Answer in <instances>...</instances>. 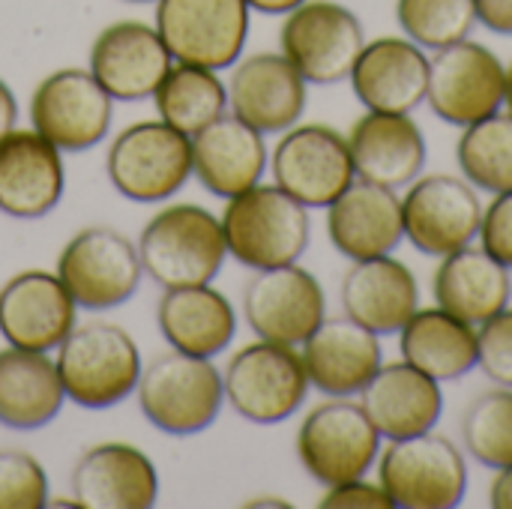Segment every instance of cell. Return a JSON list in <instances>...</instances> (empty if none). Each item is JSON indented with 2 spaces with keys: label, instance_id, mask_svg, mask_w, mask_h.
<instances>
[{
  "label": "cell",
  "instance_id": "6da1fadb",
  "mask_svg": "<svg viewBox=\"0 0 512 509\" xmlns=\"http://www.w3.org/2000/svg\"><path fill=\"white\" fill-rule=\"evenodd\" d=\"M219 222L228 255L252 273L297 264L312 240L309 207L276 183H258L228 198Z\"/></svg>",
  "mask_w": 512,
  "mask_h": 509
},
{
  "label": "cell",
  "instance_id": "7a4b0ae2",
  "mask_svg": "<svg viewBox=\"0 0 512 509\" xmlns=\"http://www.w3.org/2000/svg\"><path fill=\"white\" fill-rule=\"evenodd\" d=\"M138 258L162 291L207 285L228 258L222 222L201 204H168L141 228Z\"/></svg>",
  "mask_w": 512,
  "mask_h": 509
},
{
  "label": "cell",
  "instance_id": "3957f363",
  "mask_svg": "<svg viewBox=\"0 0 512 509\" xmlns=\"http://www.w3.org/2000/svg\"><path fill=\"white\" fill-rule=\"evenodd\" d=\"M66 399L87 411L126 402L141 378V351L114 321H84L54 351Z\"/></svg>",
  "mask_w": 512,
  "mask_h": 509
},
{
  "label": "cell",
  "instance_id": "277c9868",
  "mask_svg": "<svg viewBox=\"0 0 512 509\" xmlns=\"http://www.w3.org/2000/svg\"><path fill=\"white\" fill-rule=\"evenodd\" d=\"M135 396L153 429L174 438L201 435L225 408L222 369H216L210 357H192L171 348L141 369Z\"/></svg>",
  "mask_w": 512,
  "mask_h": 509
},
{
  "label": "cell",
  "instance_id": "5b68a950",
  "mask_svg": "<svg viewBox=\"0 0 512 509\" xmlns=\"http://www.w3.org/2000/svg\"><path fill=\"white\" fill-rule=\"evenodd\" d=\"M225 405L252 426H279L291 420L306 396L309 375L300 348L255 339L231 354L222 369Z\"/></svg>",
  "mask_w": 512,
  "mask_h": 509
},
{
  "label": "cell",
  "instance_id": "8992f818",
  "mask_svg": "<svg viewBox=\"0 0 512 509\" xmlns=\"http://www.w3.org/2000/svg\"><path fill=\"white\" fill-rule=\"evenodd\" d=\"M108 183L135 204H162L192 177V138L165 120H138L111 138Z\"/></svg>",
  "mask_w": 512,
  "mask_h": 509
},
{
  "label": "cell",
  "instance_id": "52a82bcc",
  "mask_svg": "<svg viewBox=\"0 0 512 509\" xmlns=\"http://www.w3.org/2000/svg\"><path fill=\"white\" fill-rule=\"evenodd\" d=\"M375 471L393 509H453L468 495L465 453L435 429L381 447Z\"/></svg>",
  "mask_w": 512,
  "mask_h": 509
},
{
  "label": "cell",
  "instance_id": "ba28073f",
  "mask_svg": "<svg viewBox=\"0 0 512 509\" xmlns=\"http://www.w3.org/2000/svg\"><path fill=\"white\" fill-rule=\"evenodd\" d=\"M381 447L384 438L354 399H327L315 405L297 429V459L324 489L369 477Z\"/></svg>",
  "mask_w": 512,
  "mask_h": 509
},
{
  "label": "cell",
  "instance_id": "9c48e42d",
  "mask_svg": "<svg viewBox=\"0 0 512 509\" xmlns=\"http://www.w3.org/2000/svg\"><path fill=\"white\" fill-rule=\"evenodd\" d=\"M279 51L315 87L348 81L363 45L366 30L354 9L336 0H303L282 15Z\"/></svg>",
  "mask_w": 512,
  "mask_h": 509
},
{
  "label": "cell",
  "instance_id": "30bf717a",
  "mask_svg": "<svg viewBox=\"0 0 512 509\" xmlns=\"http://www.w3.org/2000/svg\"><path fill=\"white\" fill-rule=\"evenodd\" d=\"M60 282L87 312H105L129 303L144 279L138 243L117 228H81L57 255Z\"/></svg>",
  "mask_w": 512,
  "mask_h": 509
},
{
  "label": "cell",
  "instance_id": "8fae6325",
  "mask_svg": "<svg viewBox=\"0 0 512 509\" xmlns=\"http://www.w3.org/2000/svg\"><path fill=\"white\" fill-rule=\"evenodd\" d=\"M249 21L246 0H156L153 27L174 63L222 72L243 57Z\"/></svg>",
  "mask_w": 512,
  "mask_h": 509
},
{
  "label": "cell",
  "instance_id": "7c38bea8",
  "mask_svg": "<svg viewBox=\"0 0 512 509\" xmlns=\"http://www.w3.org/2000/svg\"><path fill=\"white\" fill-rule=\"evenodd\" d=\"M507 96V66L501 57L477 42L462 39L429 57V87L426 105L438 120L465 129L504 108Z\"/></svg>",
  "mask_w": 512,
  "mask_h": 509
},
{
  "label": "cell",
  "instance_id": "4fadbf2b",
  "mask_svg": "<svg viewBox=\"0 0 512 509\" xmlns=\"http://www.w3.org/2000/svg\"><path fill=\"white\" fill-rule=\"evenodd\" d=\"M270 174L279 189L309 210H327L357 180L348 135L327 123L285 129L270 153Z\"/></svg>",
  "mask_w": 512,
  "mask_h": 509
},
{
  "label": "cell",
  "instance_id": "5bb4252c",
  "mask_svg": "<svg viewBox=\"0 0 512 509\" xmlns=\"http://www.w3.org/2000/svg\"><path fill=\"white\" fill-rule=\"evenodd\" d=\"M30 129L60 153H84L105 141L114 120V99L90 69H57L30 96Z\"/></svg>",
  "mask_w": 512,
  "mask_h": 509
},
{
  "label": "cell",
  "instance_id": "9a60e30c",
  "mask_svg": "<svg viewBox=\"0 0 512 509\" xmlns=\"http://www.w3.org/2000/svg\"><path fill=\"white\" fill-rule=\"evenodd\" d=\"M483 201L462 174H420L402 195L405 240L426 258L477 243Z\"/></svg>",
  "mask_w": 512,
  "mask_h": 509
},
{
  "label": "cell",
  "instance_id": "2e32d148",
  "mask_svg": "<svg viewBox=\"0 0 512 509\" xmlns=\"http://www.w3.org/2000/svg\"><path fill=\"white\" fill-rule=\"evenodd\" d=\"M243 318L255 339L300 348L327 318L324 285L300 261L255 270L243 288Z\"/></svg>",
  "mask_w": 512,
  "mask_h": 509
},
{
  "label": "cell",
  "instance_id": "e0dca14e",
  "mask_svg": "<svg viewBox=\"0 0 512 509\" xmlns=\"http://www.w3.org/2000/svg\"><path fill=\"white\" fill-rule=\"evenodd\" d=\"M225 84L231 114L246 120L261 135H282L297 126L306 111L309 81L282 51L240 57Z\"/></svg>",
  "mask_w": 512,
  "mask_h": 509
},
{
  "label": "cell",
  "instance_id": "ac0fdd59",
  "mask_svg": "<svg viewBox=\"0 0 512 509\" xmlns=\"http://www.w3.org/2000/svg\"><path fill=\"white\" fill-rule=\"evenodd\" d=\"M78 324V303L57 273L21 270L0 288V336L12 348L51 354Z\"/></svg>",
  "mask_w": 512,
  "mask_h": 509
},
{
  "label": "cell",
  "instance_id": "d6986e66",
  "mask_svg": "<svg viewBox=\"0 0 512 509\" xmlns=\"http://www.w3.org/2000/svg\"><path fill=\"white\" fill-rule=\"evenodd\" d=\"M171 66L174 57L156 27L123 18L96 33L87 69L114 102H141L153 96Z\"/></svg>",
  "mask_w": 512,
  "mask_h": 509
},
{
  "label": "cell",
  "instance_id": "ffe728a7",
  "mask_svg": "<svg viewBox=\"0 0 512 509\" xmlns=\"http://www.w3.org/2000/svg\"><path fill=\"white\" fill-rule=\"evenodd\" d=\"M309 384L327 399H354L384 366L381 336L351 318H324L300 345Z\"/></svg>",
  "mask_w": 512,
  "mask_h": 509
},
{
  "label": "cell",
  "instance_id": "44dd1931",
  "mask_svg": "<svg viewBox=\"0 0 512 509\" xmlns=\"http://www.w3.org/2000/svg\"><path fill=\"white\" fill-rule=\"evenodd\" d=\"M69 489L81 509H150L159 498V474L144 450L105 441L78 456Z\"/></svg>",
  "mask_w": 512,
  "mask_h": 509
},
{
  "label": "cell",
  "instance_id": "7402d4cb",
  "mask_svg": "<svg viewBox=\"0 0 512 509\" xmlns=\"http://www.w3.org/2000/svg\"><path fill=\"white\" fill-rule=\"evenodd\" d=\"M348 81L366 111L411 114L426 102L429 54L408 36H375L366 39Z\"/></svg>",
  "mask_w": 512,
  "mask_h": 509
},
{
  "label": "cell",
  "instance_id": "603a6c76",
  "mask_svg": "<svg viewBox=\"0 0 512 509\" xmlns=\"http://www.w3.org/2000/svg\"><path fill=\"white\" fill-rule=\"evenodd\" d=\"M66 189L60 150L36 129H12L0 138V213L12 219L48 216Z\"/></svg>",
  "mask_w": 512,
  "mask_h": 509
},
{
  "label": "cell",
  "instance_id": "cb8c5ba5",
  "mask_svg": "<svg viewBox=\"0 0 512 509\" xmlns=\"http://www.w3.org/2000/svg\"><path fill=\"white\" fill-rule=\"evenodd\" d=\"M327 237L348 261L393 255L405 240L402 195L369 180H354L327 207Z\"/></svg>",
  "mask_w": 512,
  "mask_h": 509
},
{
  "label": "cell",
  "instance_id": "d4e9b609",
  "mask_svg": "<svg viewBox=\"0 0 512 509\" xmlns=\"http://www.w3.org/2000/svg\"><path fill=\"white\" fill-rule=\"evenodd\" d=\"M357 180L387 189L411 186L426 168V135L411 114L366 111L348 132Z\"/></svg>",
  "mask_w": 512,
  "mask_h": 509
},
{
  "label": "cell",
  "instance_id": "484cf974",
  "mask_svg": "<svg viewBox=\"0 0 512 509\" xmlns=\"http://www.w3.org/2000/svg\"><path fill=\"white\" fill-rule=\"evenodd\" d=\"M267 135L225 111L192 135V177L216 198L228 201L261 183L270 168Z\"/></svg>",
  "mask_w": 512,
  "mask_h": 509
},
{
  "label": "cell",
  "instance_id": "4316f807",
  "mask_svg": "<svg viewBox=\"0 0 512 509\" xmlns=\"http://www.w3.org/2000/svg\"><path fill=\"white\" fill-rule=\"evenodd\" d=\"M342 312L375 336H396L420 309V282L414 270L393 255L351 261L342 276Z\"/></svg>",
  "mask_w": 512,
  "mask_h": 509
},
{
  "label": "cell",
  "instance_id": "83f0119b",
  "mask_svg": "<svg viewBox=\"0 0 512 509\" xmlns=\"http://www.w3.org/2000/svg\"><path fill=\"white\" fill-rule=\"evenodd\" d=\"M360 405L384 441L426 435L444 414V390L417 366L399 360L378 369L360 393Z\"/></svg>",
  "mask_w": 512,
  "mask_h": 509
},
{
  "label": "cell",
  "instance_id": "f1b7e54d",
  "mask_svg": "<svg viewBox=\"0 0 512 509\" xmlns=\"http://www.w3.org/2000/svg\"><path fill=\"white\" fill-rule=\"evenodd\" d=\"M156 327L168 348L192 357H219L237 336L234 303L207 285L165 288L156 306Z\"/></svg>",
  "mask_w": 512,
  "mask_h": 509
},
{
  "label": "cell",
  "instance_id": "f546056e",
  "mask_svg": "<svg viewBox=\"0 0 512 509\" xmlns=\"http://www.w3.org/2000/svg\"><path fill=\"white\" fill-rule=\"evenodd\" d=\"M510 267L492 258L483 246H465L444 258H438V270L432 276L435 306L453 312L456 318L480 327L512 300Z\"/></svg>",
  "mask_w": 512,
  "mask_h": 509
},
{
  "label": "cell",
  "instance_id": "4dcf8cb0",
  "mask_svg": "<svg viewBox=\"0 0 512 509\" xmlns=\"http://www.w3.org/2000/svg\"><path fill=\"white\" fill-rule=\"evenodd\" d=\"M66 390L57 363L42 351H0V426L12 432H36L63 411Z\"/></svg>",
  "mask_w": 512,
  "mask_h": 509
},
{
  "label": "cell",
  "instance_id": "1f68e13d",
  "mask_svg": "<svg viewBox=\"0 0 512 509\" xmlns=\"http://www.w3.org/2000/svg\"><path fill=\"white\" fill-rule=\"evenodd\" d=\"M402 360L450 384L477 369V327L441 306H420L399 330Z\"/></svg>",
  "mask_w": 512,
  "mask_h": 509
},
{
  "label": "cell",
  "instance_id": "d6a6232c",
  "mask_svg": "<svg viewBox=\"0 0 512 509\" xmlns=\"http://www.w3.org/2000/svg\"><path fill=\"white\" fill-rule=\"evenodd\" d=\"M150 99L159 120L192 138L228 111V84L216 69L174 63Z\"/></svg>",
  "mask_w": 512,
  "mask_h": 509
},
{
  "label": "cell",
  "instance_id": "836d02e7",
  "mask_svg": "<svg viewBox=\"0 0 512 509\" xmlns=\"http://www.w3.org/2000/svg\"><path fill=\"white\" fill-rule=\"evenodd\" d=\"M456 162L462 177L489 195L512 189V114L495 111L462 129L456 141Z\"/></svg>",
  "mask_w": 512,
  "mask_h": 509
},
{
  "label": "cell",
  "instance_id": "e575fe53",
  "mask_svg": "<svg viewBox=\"0 0 512 509\" xmlns=\"http://www.w3.org/2000/svg\"><path fill=\"white\" fill-rule=\"evenodd\" d=\"M462 444L468 456L489 471L512 465V387L495 384L468 405Z\"/></svg>",
  "mask_w": 512,
  "mask_h": 509
},
{
  "label": "cell",
  "instance_id": "d590c367",
  "mask_svg": "<svg viewBox=\"0 0 512 509\" xmlns=\"http://www.w3.org/2000/svg\"><path fill=\"white\" fill-rule=\"evenodd\" d=\"M396 21L402 36L426 51L462 42L477 27L474 0H396Z\"/></svg>",
  "mask_w": 512,
  "mask_h": 509
},
{
  "label": "cell",
  "instance_id": "8d00e7d4",
  "mask_svg": "<svg viewBox=\"0 0 512 509\" xmlns=\"http://www.w3.org/2000/svg\"><path fill=\"white\" fill-rule=\"evenodd\" d=\"M48 474L24 450H0V509L48 507Z\"/></svg>",
  "mask_w": 512,
  "mask_h": 509
},
{
  "label": "cell",
  "instance_id": "74e56055",
  "mask_svg": "<svg viewBox=\"0 0 512 509\" xmlns=\"http://www.w3.org/2000/svg\"><path fill=\"white\" fill-rule=\"evenodd\" d=\"M477 369L492 384L512 387V306L477 327Z\"/></svg>",
  "mask_w": 512,
  "mask_h": 509
},
{
  "label": "cell",
  "instance_id": "f35d334b",
  "mask_svg": "<svg viewBox=\"0 0 512 509\" xmlns=\"http://www.w3.org/2000/svg\"><path fill=\"white\" fill-rule=\"evenodd\" d=\"M477 240L492 258H498L504 267L512 270V189L492 195V201L483 207Z\"/></svg>",
  "mask_w": 512,
  "mask_h": 509
},
{
  "label": "cell",
  "instance_id": "ab89813d",
  "mask_svg": "<svg viewBox=\"0 0 512 509\" xmlns=\"http://www.w3.org/2000/svg\"><path fill=\"white\" fill-rule=\"evenodd\" d=\"M321 509H393L390 495L381 483H369L366 477L330 486L324 498L318 501Z\"/></svg>",
  "mask_w": 512,
  "mask_h": 509
},
{
  "label": "cell",
  "instance_id": "60d3db41",
  "mask_svg": "<svg viewBox=\"0 0 512 509\" xmlns=\"http://www.w3.org/2000/svg\"><path fill=\"white\" fill-rule=\"evenodd\" d=\"M477 24L498 36H512V0H474Z\"/></svg>",
  "mask_w": 512,
  "mask_h": 509
},
{
  "label": "cell",
  "instance_id": "b9f144b4",
  "mask_svg": "<svg viewBox=\"0 0 512 509\" xmlns=\"http://www.w3.org/2000/svg\"><path fill=\"white\" fill-rule=\"evenodd\" d=\"M489 504L495 509H512V465L498 468L489 486Z\"/></svg>",
  "mask_w": 512,
  "mask_h": 509
},
{
  "label": "cell",
  "instance_id": "7bdbcfd3",
  "mask_svg": "<svg viewBox=\"0 0 512 509\" xmlns=\"http://www.w3.org/2000/svg\"><path fill=\"white\" fill-rule=\"evenodd\" d=\"M18 123V99L12 93V87L0 78V138L6 132H12Z\"/></svg>",
  "mask_w": 512,
  "mask_h": 509
},
{
  "label": "cell",
  "instance_id": "ee69618b",
  "mask_svg": "<svg viewBox=\"0 0 512 509\" xmlns=\"http://www.w3.org/2000/svg\"><path fill=\"white\" fill-rule=\"evenodd\" d=\"M246 3H249L252 12H261V15H288L303 0H246Z\"/></svg>",
  "mask_w": 512,
  "mask_h": 509
},
{
  "label": "cell",
  "instance_id": "f6af8a7d",
  "mask_svg": "<svg viewBox=\"0 0 512 509\" xmlns=\"http://www.w3.org/2000/svg\"><path fill=\"white\" fill-rule=\"evenodd\" d=\"M249 507H291V504L279 501V498H255V501H249Z\"/></svg>",
  "mask_w": 512,
  "mask_h": 509
},
{
  "label": "cell",
  "instance_id": "bcb514c9",
  "mask_svg": "<svg viewBox=\"0 0 512 509\" xmlns=\"http://www.w3.org/2000/svg\"><path fill=\"white\" fill-rule=\"evenodd\" d=\"M504 105H507V111L512 114V63L507 66V96H504Z\"/></svg>",
  "mask_w": 512,
  "mask_h": 509
},
{
  "label": "cell",
  "instance_id": "7dc6e473",
  "mask_svg": "<svg viewBox=\"0 0 512 509\" xmlns=\"http://www.w3.org/2000/svg\"><path fill=\"white\" fill-rule=\"evenodd\" d=\"M126 3H147V0H126Z\"/></svg>",
  "mask_w": 512,
  "mask_h": 509
}]
</instances>
